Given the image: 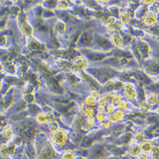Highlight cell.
Returning a JSON list of instances; mask_svg holds the SVG:
<instances>
[{"mask_svg":"<svg viewBox=\"0 0 159 159\" xmlns=\"http://www.w3.org/2000/svg\"><path fill=\"white\" fill-rule=\"evenodd\" d=\"M52 141L57 145H64L67 140V135L66 132L62 130H56L52 132L51 136Z\"/></svg>","mask_w":159,"mask_h":159,"instance_id":"6da1fadb","label":"cell"},{"mask_svg":"<svg viewBox=\"0 0 159 159\" xmlns=\"http://www.w3.org/2000/svg\"><path fill=\"white\" fill-rule=\"evenodd\" d=\"M140 148V152L141 153L144 154H148L152 152L153 150V146L152 143L148 141H143L140 144V145L139 146Z\"/></svg>","mask_w":159,"mask_h":159,"instance_id":"7a4b0ae2","label":"cell"},{"mask_svg":"<svg viewBox=\"0 0 159 159\" xmlns=\"http://www.w3.org/2000/svg\"><path fill=\"white\" fill-rule=\"evenodd\" d=\"M127 152L129 153V155H131L133 157H137L139 154L140 153L139 146L136 145H133L131 146H129L127 150Z\"/></svg>","mask_w":159,"mask_h":159,"instance_id":"3957f363","label":"cell"},{"mask_svg":"<svg viewBox=\"0 0 159 159\" xmlns=\"http://www.w3.org/2000/svg\"><path fill=\"white\" fill-rule=\"evenodd\" d=\"M75 158V154L71 150H66L62 154L61 159H74Z\"/></svg>","mask_w":159,"mask_h":159,"instance_id":"277c9868","label":"cell"},{"mask_svg":"<svg viewBox=\"0 0 159 159\" xmlns=\"http://www.w3.org/2000/svg\"><path fill=\"white\" fill-rule=\"evenodd\" d=\"M123 114L122 112L121 111L117 112L116 113H115L114 115H112V117L110 118V120L111 121L113 122H116L118 120H120L121 119L123 118Z\"/></svg>","mask_w":159,"mask_h":159,"instance_id":"5b68a950","label":"cell"},{"mask_svg":"<svg viewBox=\"0 0 159 159\" xmlns=\"http://www.w3.org/2000/svg\"><path fill=\"white\" fill-rule=\"evenodd\" d=\"M144 137H145V136H144L143 134H142L141 132H138L134 136V140L136 143L141 144V143L143 142Z\"/></svg>","mask_w":159,"mask_h":159,"instance_id":"8992f818","label":"cell"},{"mask_svg":"<svg viewBox=\"0 0 159 159\" xmlns=\"http://www.w3.org/2000/svg\"><path fill=\"white\" fill-rule=\"evenodd\" d=\"M48 120V118L43 115H39L37 118V120L40 123H45Z\"/></svg>","mask_w":159,"mask_h":159,"instance_id":"52a82bcc","label":"cell"},{"mask_svg":"<svg viewBox=\"0 0 159 159\" xmlns=\"http://www.w3.org/2000/svg\"><path fill=\"white\" fill-rule=\"evenodd\" d=\"M4 135H5L6 136H10L12 134H13V131L11 129H7L4 130Z\"/></svg>","mask_w":159,"mask_h":159,"instance_id":"ba28073f","label":"cell"},{"mask_svg":"<svg viewBox=\"0 0 159 159\" xmlns=\"http://www.w3.org/2000/svg\"><path fill=\"white\" fill-rule=\"evenodd\" d=\"M137 159H149L148 155L146 154H144V153H140L139 155L137 156Z\"/></svg>","mask_w":159,"mask_h":159,"instance_id":"9c48e42d","label":"cell"},{"mask_svg":"<svg viewBox=\"0 0 159 159\" xmlns=\"http://www.w3.org/2000/svg\"><path fill=\"white\" fill-rule=\"evenodd\" d=\"M97 119L99 122H103L104 120V117L102 115H99L97 117Z\"/></svg>","mask_w":159,"mask_h":159,"instance_id":"30bf717a","label":"cell"}]
</instances>
